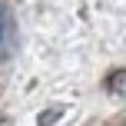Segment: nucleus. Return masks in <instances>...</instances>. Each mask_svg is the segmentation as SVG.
Masks as SVG:
<instances>
[{"label":"nucleus","instance_id":"1","mask_svg":"<svg viewBox=\"0 0 126 126\" xmlns=\"http://www.w3.org/2000/svg\"><path fill=\"white\" fill-rule=\"evenodd\" d=\"M3 37H7V17H3V3H0V47H3Z\"/></svg>","mask_w":126,"mask_h":126}]
</instances>
